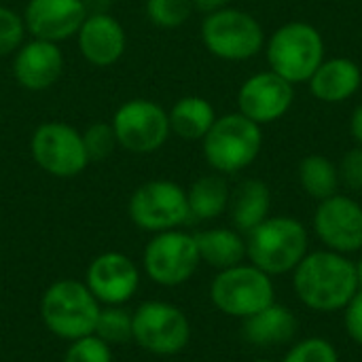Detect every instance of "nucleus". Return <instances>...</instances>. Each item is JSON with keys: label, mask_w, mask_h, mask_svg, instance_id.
Here are the masks:
<instances>
[{"label": "nucleus", "mask_w": 362, "mask_h": 362, "mask_svg": "<svg viewBox=\"0 0 362 362\" xmlns=\"http://www.w3.org/2000/svg\"><path fill=\"white\" fill-rule=\"evenodd\" d=\"M295 291L299 299L316 312L344 310L356 295V265L333 250L305 255L295 267Z\"/></svg>", "instance_id": "1"}, {"label": "nucleus", "mask_w": 362, "mask_h": 362, "mask_svg": "<svg viewBox=\"0 0 362 362\" xmlns=\"http://www.w3.org/2000/svg\"><path fill=\"white\" fill-rule=\"evenodd\" d=\"M100 310L87 284L74 278L55 280L40 297V318L47 331L68 344L95 333Z\"/></svg>", "instance_id": "2"}, {"label": "nucleus", "mask_w": 362, "mask_h": 362, "mask_svg": "<svg viewBox=\"0 0 362 362\" xmlns=\"http://www.w3.org/2000/svg\"><path fill=\"white\" fill-rule=\"evenodd\" d=\"M308 252V231L291 216L265 218L246 240V257L267 276L295 269Z\"/></svg>", "instance_id": "3"}, {"label": "nucleus", "mask_w": 362, "mask_h": 362, "mask_svg": "<svg viewBox=\"0 0 362 362\" xmlns=\"http://www.w3.org/2000/svg\"><path fill=\"white\" fill-rule=\"evenodd\" d=\"M202 146L210 168H214L218 174H238L261 153V125L242 112L216 117L214 125L204 136Z\"/></svg>", "instance_id": "4"}, {"label": "nucleus", "mask_w": 362, "mask_h": 362, "mask_svg": "<svg viewBox=\"0 0 362 362\" xmlns=\"http://www.w3.org/2000/svg\"><path fill=\"white\" fill-rule=\"evenodd\" d=\"M325 57L320 32L303 21L278 28L267 42V62L276 74L288 83H305L318 70Z\"/></svg>", "instance_id": "5"}, {"label": "nucleus", "mask_w": 362, "mask_h": 362, "mask_svg": "<svg viewBox=\"0 0 362 362\" xmlns=\"http://www.w3.org/2000/svg\"><path fill=\"white\" fill-rule=\"evenodd\" d=\"M191 339V322L187 314L168 301H144L134 310L132 341L148 354H180Z\"/></svg>", "instance_id": "6"}, {"label": "nucleus", "mask_w": 362, "mask_h": 362, "mask_svg": "<svg viewBox=\"0 0 362 362\" xmlns=\"http://www.w3.org/2000/svg\"><path fill=\"white\" fill-rule=\"evenodd\" d=\"M127 214L138 229L148 233L178 229L191 218L187 191L174 180H146L132 193Z\"/></svg>", "instance_id": "7"}, {"label": "nucleus", "mask_w": 362, "mask_h": 362, "mask_svg": "<svg viewBox=\"0 0 362 362\" xmlns=\"http://www.w3.org/2000/svg\"><path fill=\"white\" fill-rule=\"evenodd\" d=\"M204 47L221 59L244 62L263 49V28L246 11L225 6L208 13L202 23Z\"/></svg>", "instance_id": "8"}, {"label": "nucleus", "mask_w": 362, "mask_h": 362, "mask_svg": "<svg viewBox=\"0 0 362 362\" xmlns=\"http://www.w3.org/2000/svg\"><path fill=\"white\" fill-rule=\"evenodd\" d=\"M30 155L45 174L55 178H74L91 163L83 144V134L64 121L40 123L32 132Z\"/></svg>", "instance_id": "9"}, {"label": "nucleus", "mask_w": 362, "mask_h": 362, "mask_svg": "<svg viewBox=\"0 0 362 362\" xmlns=\"http://www.w3.org/2000/svg\"><path fill=\"white\" fill-rule=\"evenodd\" d=\"M210 299L223 314L246 320L274 303V284L259 267L240 263L216 274Z\"/></svg>", "instance_id": "10"}, {"label": "nucleus", "mask_w": 362, "mask_h": 362, "mask_svg": "<svg viewBox=\"0 0 362 362\" xmlns=\"http://www.w3.org/2000/svg\"><path fill=\"white\" fill-rule=\"evenodd\" d=\"M202 259L195 235L180 229L153 233L142 252L144 274L159 286H180L197 272Z\"/></svg>", "instance_id": "11"}, {"label": "nucleus", "mask_w": 362, "mask_h": 362, "mask_svg": "<svg viewBox=\"0 0 362 362\" xmlns=\"http://www.w3.org/2000/svg\"><path fill=\"white\" fill-rule=\"evenodd\" d=\"M110 125L119 146L136 155H151L159 151L172 134L168 110L146 98H132L123 102L115 110Z\"/></svg>", "instance_id": "12"}, {"label": "nucleus", "mask_w": 362, "mask_h": 362, "mask_svg": "<svg viewBox=\"0 0 362 362\" xmlns=\"http://www.w3.org/2000/svg\"><path fill=\"white\" fill-rule=\"evenodd\" d=\"M83 282L100 305H125L140 288V269L125 252L108 250L89 263Z\"/></svg>", "instance_id": "13"}, {"label": "nucleus", "mask_w": 362, "mask_h": 362, "mask_svg": "<svg viewBox=\"0 0 362 362\" xmlns=\"http://www.w3.org/2000/svg\"><path fill=\"white\" fill-rule=\"evenodd\" d=\"M314 227L318 238L339 255L362 248V208L346 195H331L320 202Z\"/></svg>", "instance_id": "14"}, {"label": "nucleus", "mask_w": 362, "mask_h": 362, "mask_svg": "<svg viewBox=\"0 0 362 362\" xmlns=\"http://www.w3.org/2000/svg\"><path fill=\"white\" fill-rule=\"evenodd\" d=\"M293 100H295L293 83H288L274 70L250 76L248 81H244V85L238 91L240 112L259 125L274 123L280 117H284Z\"/></svg>", "instance_id": "15"}, {"label": "nucleus", "mask_w": 362, "mask_h": 362, "mask_svg": "<svg viewBox=\"0 0 362 362\" xmlns=\"http://www.w3.org/2000/svg\"><path fill=\"white\" fill-rule=\"evenodd\" d=\"M21 17L32 38L59 45L76 36L87 17V8L83 0H28Z\"/></svg>", "instance_id": "16"}, {"label": "nucleus", "mask_w": 362, "mask_h": 362, "mask_svg": "<svg viewBox=\"0 0 362 362\" xmlns=\"http://www.w3.org/2000/svg\"><path fill=\"white\" fill-rule=\"evenodd\" d=\"M64 72V53L57 42L30 38L13 53V76L28 91L51 89Z\"/></svg>", "instance_id": "17"}, {"label": "nucleus", "mask_w": 362, "mask_h": 362, "mask_svg": "<svg viewBox=\"0 0 362 362\" xmlns=\"http://www.w3.org/2000/svg\"><path fill=\"white\" fill-rule=\"evenodd\" d=\"M74 38L83 59L95 68L117 64L127 49L125 28L117 17H112V13L87 15Z\"/></svg>", "instance_id": "18"}, {"label": "nucleus", "mask_w": 362, "mask_h": 362, "mask_svg": "<svg viewBox=\"0 0 362 362\" xmlns=\"http://www.w3.org/2000/svg\"><path fill=\"white\" fill-rule=\"evenodd\" d=\"M362 83V72L356 62L348 57H335L322 62L310 78V91L320 102H344L352 98Z\"/></svg>", "instance_id": "19"}, {"label": "nucleus", "mask_w": 362, "mask_h": 362, "mask_svg": "<svg viewBox=\"0 0 362 362\" xmlns=\"http://www.w3.org/2000/svg\"><path fill=\"white\" fill-rule=\"evenodd\" d=\"M299 322L295 314L284 305H267L244 320V337L248 344L259 348H272L288 344L297 335Z\"/></svg>", "instance_id": "20"}, {"label": "nucleus", "mask_w": 362, "mask_h": 362, "mask_svg": "<svg viewBox=\"0 0 362 362\" xmlns=\"http://www.w3.org/2000/svg\"><path fill=\"white\" fill-rule=\"evenodd\" d=\"M269 206H272L269 187L263 180H255V178L240 182L229 199L233 225L244 233L252 231L257 225H261L267 218Z\"/></svg>", "instance_id": "21"}, {"label": "nucleus", "mask_w": 362, "mask_h": 362, "mask_svg": "<svg viewBox=\"0 0 362 362\" xmlns=\"http://www.w3.org/2000/svg\"><path fill=\"white\" fill-rule=\"evenodd\" d=\"M199 259L218 272L235 267L246 257V242L233 229H206L195 233Z\"/></svg>", "instance_id": "22"}, {"label": "nucleus", "mask_w": 362, "mask_h": 362, "mask_svg": "<svg viewBox=\"0 0 362 362\" xmlns=\"http://www.w3.org/2000/svg\"><path fill=\"white\" fill-rule=\"evenodd\" d=\"M170 129L182 140H204L216 121L214 106L199 95L180 98L168 112Z\"/></svg>", "instance_id": "23"}, {"label": "nucleus", "mask_w": 362, "mask_h": 362, "mask_svg": "<svg viewBox=\"0 0 362 362\" xmlns=\"http://www.w3.org/2000/svg\"><path fill=\"white\" fill-rule=\"evenodd\" d=\"M229 199H231V191H229L227 180L221 174L202 176L187 191L189 212H191V218L195 221L218 218L229 208Z\"/></svg>", "instance_id": "24"}, {"label": "nucleus", "mask_w": 362, "mask_h": 362, "mask_svg": "<svg viewBox=\"0 0 362 362\" xmlns=\"http://www.w3.org/2000/svg\"><path fill=\"white\" fill-rule=\"evenodd\" d=\"M299 182L310 197L322 202L337 193L339 172L331 159L322 155H310L299 163Z\"/></svg>", "instance_id": "25"}, {"label": "nucleus", "mask_w": 362, "mask_h": 362, "mask_svg": "<svg viewBox=\"0 0 362 362\" xmlns=\"http://www.w3.org/2000/svg\"><path fill=\"white\" fill-rule=\"evenodd\" d=\"M132 322L134 312L125 310V305H102L93 335H98L110 348L121 346L132 341Z\"/></svg>", "instance_id": "26"}, {"label": "nucleus", "mask_w": 362, "mask_h": 362, "mask_svg": "<svg viewBox=\"0 0 362 362\" xmlns=\"http://www.w3.org/2000/svg\"><path fill=\"white\" fill-rule=\"evenodd\" d=\"M195 11L193 0H146L144 2V13L146 19L163 30H172L182 25L191 13Z\"/></svg>", "instance_id": "27"}, {"label": "nucleus", "mask_w": 362, "mask_h": 362, "mask_svg": "<svg viewBox=\"0 0 362 362\" xmlns=\"http://www.w3.org/2000/svg\"><path fill=\"white\" fill-rule=\"evenodd\" d=\"M81 134H83V144H85V151H87L89 161H104L119 146L117 136H115V129H112L110 123L95 121L85 132H81Z\"/></svg>", "instance_id": "28"}, {"label": "nucleus", "mask_w": 362, "mask_h": 362, "mask_svg": "<svg viewBox=\"0 0 362 362\" xmlns=\"http://www.w3.org/2000/svg\"><path fill=\"white\" fill-rule=\"evenodd\" d=\"M23 17L11 6L0 4V57L13 55L25 40Z\"/></svg>", "instance_id": "29"}, {"label": "nucleus", "mask_w": 362, "mask_h": 362, "mask_svg": "<svg viewBox=\"0 0 362 362\" xmlns=\"http://www.w3.org/2000/svg\"><path fill=\"white\" fill-rule=\"evenodd\" d=\"M62 362H112V348L98 335L70 341Z\"/></svg>", "instance_id": "30"}, {"label": "nucleus", "mask_w": 362, "mask_h": 362, "mask_svg": "<svg viewBox=\"0 0 362 362\" xmlns=\"http://www.w3.org/2000/svg\"><path fill=\"white\" fill-rule=\"evenodd\" d=\"M282 362H339V356L331 341L312 337L291 348Z\"/></svg>", "instance_id": "31"}, {"label": "nucleus", "mask_w": 362, "mask_h": 362, "mask_svg": "<svg viewBox=\"0 0 362 362\" xmlns=\"http://www.w3.org/2000/svg\"><path fill=\"white\" fill-rule=\"evenodd\" d=\"M339 172V180L352 189V191H361L362 189V146L352 148L344 159L341 165L337 168Z\"/></svg>", "instance_id": "32"}, {"label": "nucleus", "mask_w": 362, "mask_h": 362, "mask_svg": "<svg viewBox=\"0 0 362 362\" xmlns=\"http://www.w3.org/2000/svg\"><path fill=\"white\" fill-rule=\"evenodd\" d=\"M346 331L356 344L362 346V288L356 291L352 301L346 305Z\"/></svg>", "instance_id": "33"}, {"label": "nucleus", "mask_w": 362, "mask_h": 362, "mask_svg": "<svg viewBox=\"0 0 362 362\" xmlns=\"http://www.w3.org/2000/svg\"><path fill=\"white\" fill-rule=\"evenodd\" d=\"M229 2L231 0H193V4H195V8L197 11H202V13H214V11H221V8H225V6H229Z\"/></svg>", "instance_id": "34"}, {"label": "nucleus", "mask_w": 362, "mask_h": 362, "mask_svg": "<svg viewBox=\"0 0 362 362\" xmlns=\"http://www.w3.org/2000/svg\"><path fill=\"white\" fill-rule=\"evenodd\" d=\"M87 15H100V13H110L112 0H83Z\"/></svg>", "instance_id": "35"}, {"label": "nucleus", "mask_w": 362, "mask_h": 362, "mask_svg": "<svg viewBox=\"0 0 362 362\" xmlns=\"http://www.w3.org/2000/svg\"><path fill=\"white\" fill-rule=\"evenodd\" d=\"M350 127H352V136L356 138V142L362 146V104L356 108V110H354Z\"/></svg>", "instance_id": "36"}, {"label": "nucleus", "mask_w": 362, "mask_h": 362, "mask_svg": "<svg viewBox=\"0 0 362 362\" xmlns=\"http://www.w3.org/2000/svg\"><path fill=\"white\" fill-rule=\"evenodd\" d=\"M356 278H358V286L362 288V259L356 263Z\"/></svg>", "instance_id": "37"}, {"label": "nucleus", "mask_w": 362, "mask_h": 362, "mask_svg": "<svg viewBox=\"0 0 362 362\" xmlns=\"http://www.w3.org/2000/svg\"><path fill=\"white\" fill-rule=\"evenodd\" d=\"M257 362H272V361H257Z\"/></svg>", "instance_id": "38"}]
</instances>
